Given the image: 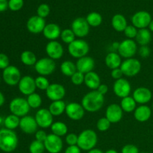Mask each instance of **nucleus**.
I'll return each mask as SVG.
<instances>
[{
    "mask_svg": "<svg viewBox=\"0 0 153 153\" xmlns=\"http://www.w3.org/2000/svg\"><path fill=\"white\" fill-rule=\"evenodd\" d=\"M67 50L70 56L79 59L88 55L90 51V46L88 42L83 39H76L68 45Z\"/></svg>",
    "mask_w": 153,
    "mask_h": 153,
    "instance_id": "20e7f679",
    "label": "nucleus"
},
{
    "mask_svg": "<svg viewBox=\"0 0 153 153\" xmlns=\"http://www.w3.org/2000/svg\"><path fill=\"white\" fill-rule=\"evenodd\" d=\"M65 141L68 146H76L78 143V135L75 133L67 134L65 137Z\"/></svg>",
    "mask_w": 153,
    "mask_h": 153,
    "instance_id": "49530a36",
    "label": "nucleus"
},
{
    "mask_svg": "<svg viewBox=\"0 0 153 153\" xmlns=\"http://www.w3.org/2000/svg\"><path fill=\"white\" fill-rule=\"evenodd\" d=\"M97 91H98L99 93H100L101 94H102L103 96H105L107 94L108 91V85H105V84H101V85L99 86V88H97Z\"/></svg>",
    "mask_w": 153,
    "mask_h": 153,
    "instance_id": "5fc2aeb1",
    "label": "nucleus"
},
{
    "mask_svg": "<svg viewBox=\"0 0 153 153\" xmlns=\"http://www.w3.org/2000/svg\"><path fill=\"white\" fill-rule=\"evenodd\" d=\"M46 95L52 102L63 100L66 95V89L62 85L58 83L50 84L46 91Z\"/></svg>",
    "mask_w": 153,
    "mask_h": 153,
    "instance_id": "f3484780",
    "label": "nucleus"
},
{
    "mask_svg": "<svg viewBox=\"0 0 153 153\" xmlns=\"http://www.w3.org/2000/svg\"><path fill=\"white\" fill-rule=\"evenodd\" d=\"M98 142V137L93 129H85L78 134L77 146L83 151H90L94 149Z\"/></svg>",
    "mask_w": 153,
    "mask_h": 153,
    "instance_id": "7ed1b4c3",
    "label": "nucleus"
},
{
    "mask_svg": "<svg viewBox=\"0 0 153 153\" xmlns=\"http://www.w3.org/2000/svg\"><path fill=\"white\" fill-rule=\"evenodd\" d=\"M76 65L77 71L85 75L90 72L94 71V69L95 67V61L92 57L87 55V56L78 59Z\"/></svg>",
    "mask_w": 153,
    "mask_h": 153,
    "instance_id": "5701e85b",
    "label": "nucleus"
},
{
    "mask_svg": "<svg viewBox=\"0 0 153 153\" xmlns=\"http://www.w3.org/2000/svg\"><path fill=\"white\" fill-rule=\"evenodd\" d=\"M52 134L58 136V137H64L67 134L68 132V127L67 124L61 121L54 122L50 127Z\"/></svg>",
    "mask_w": 153,
    "mask_h": 153,
    "instance_id": "2f4dec72",
    "label": "nucleus"
},
{
    "mask_svg": "<svg viewBox=\"0 0 153 153\" xmlns=\"http://www.w3.org/2000/svg\"><path fill=\"white\" fill-rule=\"evenodd\" d=\"M148 28H149L148 29H149L151 32H153V19H152V21L150 22V23H149Z\"/></svg>",
    "mask_w": 153,
    "mask_h": 153,
    "instance_id": "052dcab7",
    "label": "nucleus"
},
{
    "mask_svg": "<svg viewBox=\"0 0 153 153\" xmlns=\"http://www.w3.org/2000/svg\"><path fill=\"white\" fill-rule=\"evenodd\" d=\"M140 153H148V152H140Z\"/></svg>",
    "mask_w": 153,
    "mask_h": 153,
    "instance_id": "69168bd1",
    "label": "nucleus"
},
{
    "mask_svg": "<svg viewBox=\"0 0 153 153\" xmlns=\"http://www.w3.org/2000/svg\"><path fill=\"white\" fill-rule=\"evenodd\" d=\"M120 105L122 108L123 112H126V113L134 112L136 108L137 107V102H136L135 100L131 96H128V97H125V98L121 99Z\"/></svg>",
    "mask_w": 153,
    "mask_h": 153,
    "instance_id": "7c9ffc66",
    "label": "nucleus"
},
{
    "mask_svg": "<svg viewBox=\"0 0 153 153\" xmlns=\"http://www.w3.org/2000/svg\"><path fill=\"white\" fill-rule=\"evenodd\" d=\"M141 67V63L139 60L131 58L124 60L121 64L120 69L125 76L134 77L140 73Z\"/></svg>",
    "mask_w": 153,
    "mask_h": 153,
    "instance_id": "0eeeda50",
    "label": "nucleus"
},
{
    "mask_svg": "<svg viewBox=\"0 0 153 153\" xmlns=\"http://www.w3.org/2000/svg\"><path fill=\"white\" fill-rule=\"evenodd\" d=\"M34 134H35V140L42 142V143H43L46 140L48 136L47 133L43 130H37Z\"/></svg>",
    "mask_w": 153,
    "mask_h": 153,
    "instance_id": "3c124183",
    "label": "nucleus"
},
{
    "mask_svg": "<svg viewBox=\"0 0 153 153\" xmlns=\"http://www.w3.org/2000/svg\"><path fill=\"white\" fill-rule=\"evenodd\" d=\"M121 56L117 52H111L108 54L105 58V64L111 70L119 68L122 64Z\"/></svg>",
    "mask_w": 153,
    "mask_h": 153,
    "instance_id": "bb28decb",
    "label": "nucleus"
},
{
    "mask_svg": "<svg viewBox=\"0 0 153 153\" xmlns=\"http://www.w3.org/2000/svg\"><path fill=\"white\" fill-rule=\"evenodd\" d=\"M19 122H20V117L10 114L4 118V128L10 130H14L19 126Z\"/></svg>",
    "mask_w": 153,
    "mask_h": 153,
    "instance_id": "f704fd0d",
    "label": "nucleus"
},
{
    "mask_svg": "<svg viewBox=\"0 0 153 153\" xmlns=\"http://www.w3.org/2000/svg\"><path fill=\"white\" fill-rule=\"evenodd\" d=\"M4 102H5V98H4V95H3L2 93L0 91V107L4 105Z\"/></svg>",
    "mask_w": 153,
    "mask_h": 153,
    "instance_id": "4d7b16f0",
    "label": "nucleus"
},
{
    "mask_svg": "<svg viewBox=\"0 0 153 153\" xmlns=\"http://www.w3.org/2000/svg\"><path fill=\"white\" fill-rule=\"evenodd\" d=\"M53 117L52 114L46 108L39 109L35 114V120L38 127L41 128H50L53 123Z\"/></svg>",
    "mask_w": 153,
    "mask_h": 153,
    "instance_id": "4468645a",
    "label": "nucleus"
},
{
    "mask_svg": "<svg viewBox=\"0 0 153 153\" xmlns=\"http://www.w3.org/2000/svg\"><path fill=\"white\" fill-rule=\"evenodd\" d=\"M132 97L137 104L146 105L152 98V91L146 87H139L136 88L132 94Z\"/></svg>",
    "mask_w": 153,
    "mask_h": 153,
    "instance_id": "4be33fe9",
    "label": "nucleus"
},
{
    "mask_svg": "<svg viewBox=\"0 0 153 153\" xmlns=\"http://www.w3.org/2000/svg\"><path fill=\"white\" fill-rule=\"evenodd\" d=\"M18 88L21 94L27 97L34 94L37 89L35 79L31 76H22L18 84Z\"/></svg>",
    "mask_w": 153,
    "mask_h": 153,
    "instance_id": "dca6fc26",
    "label": "nucleus"
},
{
    "mask_svg": "<svg viewBox=\"0 0 153 153\" xmlns=\"http://www.w3.org/2000/svg\"><path fill=\"white\" fill-rule=\"evenodd\" d=\"M10 66V60L8 56L4 53H0V70H3L7 68Z\"/></svg>",
    "mask_w": 153,
    "mask_h": 153,
    "instance_id": "de8ad7c7",
    "label": "nucleus"
},
{
    "mask_svg": "<svg viewBox=\"0 0 153 153\" xmlns=\"http://www.w3.org/2000/svg\"><path fill=\"white\" fill-rule=\"evenodd\" d=\"M46 53L48 58L54 60H58L64 55V49L61 43L57 40L49 41L46 46Z\"/></svg>",
    "mask_w": 153,
    "mask_h": 153,
    "instance_id": "6ab92c4d",
    "label": "nucleus"
},
{
    "mask_svg": "<svg viewBox=\"0 0 153 153\" xmlns=\"http://www.w3.org/2000/svg\"><path fill=\"white\" fill-rule=\"evenodd\" d=\"M61 29L59 25L56 23H48L45 26L43 31V34L45 38L49 40V41L56 40L61 37Z\"/></svg>",
    "mask_w": 153,
    "mask_h": 153,
    "instance_id": "b1692460",
    "label": "nucleus"
},
{
    "mask_svg": "<svg viewBox=\"0 0 153 153\" xmlns=\"http://www.w3.org/2000/svg\"><path fill=\"white\" fill-rule=\"evenodd\" d=\"M119 46H120V43H118V42H114V43H112V47H113V49H114V50H118V48H119Z\"/></svg>",
    "mask_w": 153,
    "mask_h": 153,
    "instance_id": "bf43d9fd",
    "label": "nucleus"
},
{
    "mask_svg": "<svg viewBox=\"0 0 153 153\" xmlns=\"http://www.w3.org/2000/svg\"><path fill=\"white\" fill-rule=\"evenodd\" d=\"M85 19L90 26L91 27H98L102 22V16L98 12H91L87 15Z\"/></svg>",
    "mask_w": 153,
    "mask_h": 153,
    "instance_id": "c9c22d12",
    "label": "nucleus"
},
{
    "mask_svg": "<svg viewBox=\"0 0 153 153\" xmlns=\"http://www.w3.org/2000/svg\"><path fill=\"white\" fill-rule=\"evenodd\" d=\"M111 25L114 29L117 32H123L128 25V23L123 15L121 13H117L112 17Z\"/></svg>",
    "mask_w": 153,
    "mask_h": 153,
    "instance_id": "cd10ccee",
    "label": "nucleus"
},
{
    "mask_svg": "<svg viewBox=\"0 0 153 153\" xmlns=\"http://www.w3.org/2000/svg\"><path fill=\"white\" fill-rule=\"evenodd\" d=\"M17 134L13 130L0 129V149L4 152H12L17 148Z\"/></svg>",
    "mask_w": 153,
    "mask_h": 153,
    "instance_id": "f03ea898",
    "label": "nucleus"
},
{
    "mask_svg": "<svg viewBox=\"0 0 153 153\" xmlns=\"http://www.w3.org/2000/svg\"><path fill=\"white\" fill-rule=\"evenodd\" d=\"M76 35L71 28H65L61 33V40L66 44H70L76 40Z\"/></svg>",
    "mask_w": 153,
    "mask_h": 153,
    "instance_id": "4c0bfd02",
    "label": "nucleus"
},
{
    "mask_svg": "<svg viewBox=\"0 0 153 153\" xmlns=\"http://www.w3.org/2000/svg\"><path fill=\"white\" fill-rule=\"evenodd\" d=\"M7 8H8V1L0 0V13L5 11Z\"/></svg>",
    "mask_w": 153,
    "mask_h": 153,
    "instance_id": "6e6d98bb",
    "label": "nucleus"
},
{
    "mask_svg": "<svg viewBox=\"0 0 153 153\" xmlns=\"http://www.w3.org/2000/svg\"><path fill=\"white\" fill-rule=\"evenodd\" d=\"M60 70H61V73L64 76H68V77H71L76 71H77V68H76V65L75 63H73L71 61H64L61 63V67H60Z\"/></svg>",
    "mask_w": 153,
    "mask_h": 153,
    "instance_id": "473e14b6",
    "label": "nucleus"
},
{
    "mask_svg": "<svg viewBox=\"0 0 153 153\" xmlns=\"http://www.w3.org/2000/svg\"><path fill=\"white\" fill-rule=\"evenodd\" d=\"M137 44L135 40L126 38L120 43L117 52L121 58L128 59L133 58L137 53Z\"/></svg>",
    "mask_w": 153,
    "mask_h": 153,
    "instance_id": "6e6552de",
    "label": "nucleus"
},
{
    "mask_svg": "<svg viewBox=\"0 0 153 153\" xmlns=\"http://www.w3.org/2000/svg\"><path fill=\"white\" fill-rule=\"evenodd\" d=\"M65 114L71 120L79 121L83 119L85 110L80 103L70 102L66 106Z\"/></svg>",
    "mask_w": 153,
    "mask_h": 153,
    "instance_id": "ddd939ff",
    "label": "nucleus"
},
{
    "mask_svg": "<svg viewBox=\"0 0 153 153\" xmlns=\"http://www.w3.org/2000/svg\"><path fill=\"white\" fill-rule=\"evenodd\" d=\"M152 21V16L146 10H139L131 16V23L137 29L147 28Z\"/></svg>",
    "mask_w": 153,
    "mask_h": 153,
    "instance_id": "f8f14e48",
    "label": "nucleus"
},
{
    "mask_svg": "<svg viewBox=\"0 0 153 153\" xmlns=\"http://www.w3.org/2000/svg\"><path fill=\"white\" fill-rule=\"evenodd\" d=\"M139 55L143 58H146L150 55L151 50L148 46H142L137 50Z\"/></svg>",
    "mask_w": 153,
    "mask_h": 153,
    "instance_id": "8fccbe9b",
    "label": "nucleus"
},
{
    "mask_svg": "<svg viewBox=\"0 0 153 153\" xmlns=\"http://www.w3.org/2000/svg\"><path fill=\"white\" fill-rule=\"evenodd\" d=\"M123 76L124 75L123 73L122 70H121L120 67L111 70V76L112 79H114L115 81L122 79Z\"/></svg>",
    "mask_w": 153,
    "mask_h": 153,
    "instance_id": "603ef678",
    "label": "nucleus"
},
{
    "mask_svg": "<svg viewBox=\"0 0 153 153\" xmlns=\"http://www.w3.org/2000/svg\"><path fill=\"white\" fill-rule=\"evenodd\" d=\"M137 31H138V29L136 27H134V25H128L126 29L124 30L123 33L126 37H127V39L134 40V39H135L136 36H137Z\"/></svg>",
    "mask_w": 153,
    "mask_h": 153,
    "instance_id": "37998d69",
    "label": "nucleus"
},
{
    "mask_svg": "<svg viewBox=\"0 0 153 153\" xmlns=\"http://www.w3.org/2000/svg\"><path fill=\"white\" fill-rule=\"evenodd\" d=\"M21 78L20 70L13 65H10L2 72V79L6 85L9 86L18 85Z\"/></svg>",
    "mask_w": 153,
    "mask_h": 153,
    "instance_id": "1a4fd4ad",
    "label": "nucleus"
},
{
    "mask_svg": "<svg viewBox=\"0 0 153 153\" xmlns=\"http://www.w3.org/2000/svg\"><path fill=\"white\" fill-rule=\"evenodd\" d=\"M34 69L39 76H48L55 72L56 69V64L54 60L48 57H45L37 60V63L34 65Z\"/></svg>",
    "mask_w": 153,
    "mask_h": 153,
    "instance_id": "423d86ee",
    "label": "nucleus"
},
{
    "mask_svg": "<svg viewBox=\"0 0 153 153\" xmlns=\"http://www.w3.org/2000/svg\"><path fill=\"white\" fill-rule=\"evenodd\" d=\"M49 13H50V7L49 6V4L43 3V4H40L37 7V15L40 17L45 19L49 16Z\"/></svg>",
    "mask_w": 153,
    "mask_h": 153,
    "instance_id": "79ce46f5",
    "label": "nucleus"
},
{
    "mask_svg": "<svg viewBox=\"0 0 153 153\" xmlns=\"http://www.w3.org/2000/svg\"><path fill=\"white\" fill-rule=\"evenodd\" d=\"M113 91L115 95L119 98H125L130 96L131 91V84L127 79L122 78L116 80L113 85Z\"/></svg>",
    "mask_w": 153,
    "mask_h": 153,
    "instance_id": "2eb2a0df",
    "label": "nucleus"
},
{
    "mask_svg": "<svg viewBox=\"0 0 153 153\" xmlns=\"http://www.w3.org/2000/svg\"><path fill=\"white\" fill-rule=\"evenodd\" d=\"M121 153H140L139 149L135 145L126 144L123 146L121 149Z\"/></svg>",
    "mask_w": 153,
    "mask_h": 153,
    "instance_id": "09e8293b",
    "label": "nucleus"
},
{
    "mask_svg": "<svg viewBox=\"0 0 153 153\" xmlns=\"http://www.w3.org/2000/svg\"><path fill=\"white\" fill-rule=\"evenodd\" d=\"M84 84L91 91H96L101 85V79L96 72H90L85 75Z\"/></svg>",
    "mask_w": 153,
    "mask_h": 153,
    "instance_id": "a878e982",
    "label": "nucleus"
},
{
    "mask_svg": "<svg viewBox=\"0 0 153 153\" xmlns=\"http://www.w3.org/2000/svg\"><path fill=\"white\" fill-rule=\"evenodd\" d=\"M151 40H152V34L148 28L138 30L137 36L135 37V41L137 44H139L140 46H148Z\"/></svg>",
    "mask_w": 153,
    "mask_h": 153,
    "instance_id": "c85d7f7f",
    "label": "nucleus"
},
{
    "mask_svg": "<svg viewBox=\"0 0 153 153\" xmlns=\"http://www.w3.org/2000/svg\"><path fill=\"white\" fill-rule=\"evenodd\" d=\"M30 108L26 99L22 97H16L10 101L9 104V110L12 114H14L19 117H22L29 112Z\"/></svg>",
    "mask_w": 153,
    "mask_h": 153,
    "instance_id": "39448f33",
    "label": "nucleus"
},
{
    "mask_svg": "<svg viewBox=\"0 0 153 153\" xmlns=\"http://www.w3.org/2000/svg\"><path fill=\"white\" fill-rule=\"evenodd\" d=\"M88 153H105L103 152V151H102L101 149H97V148H94V149H91V150L88 151Z\"/></svg>",
    "mask_w": 153,
    "mask_h": 153,
    "instance_id": "13d9d810",
    "label": "nucleus"
},
{
    "mask_svg": "<svg viewBox=\"0 0 153 153\" xmlns=\"http://www.w3.org/2000/svg\"><path fill=\"white\" fill-rule=\"evenodd\" d=\"M111 123L105 117H101L98 120L97 123V128L101 132H105L110 128Z\"/></svg>",
    "mask_w": 153,
    "mask_h": 153,
    "instance_id": "a19ab883",
    "label": "nucleus"
},
{
    "mask_svg": "<svg viewBox=\"0 0 153 153\" xmlns=\"http://www.w3.org/2000/svg\"><path fill=\"white\" fill-rule=\"evenodd\" d=\"M24 5V0H8V8L12 11L21 10Z\"/></svg>",
    "mask_w": 153,
    "mask_h": 153,
    "instance_id": "a18cd8bd",
    "label": "nucleus"
},
{
    "mask_svg": "<svg viewBox=\"0 0 153 153\" xmlns=\"http://www.w3.org/2000/svg\"><path fill=\"white\" fill-rule=\"evenodd\" d=\"M19 127L21 131L25 134H35L36 131H37L38 126L34 117L26 115L20 118Z\"/></svg>",
    "mask_w": 153,
    "mask_h": 153,
    "instance_id": "aec40b11",
    "label": "nucleus"
},
{
    "mask_svg": "<svg viewBox=\"0 0 153 153\" xmlns=\"http://www.w3.org/2000/svg\"><path fill=\"white\" fill-rule=\"evenodd\" d=\"M26 100L29 107L33 109L40 108L42 103H43L41 97L38 94H37V93H34V94L28 96Z\"/></svg>",
    "mask_w": 153,
    "mask_h": 153,
    "instance_id": "e433bc0d",
    "label": "nucleus"
},
{
    "mask_svg": "<svg viewBox=\"0 0 153 153\" xmlns=\"http://www.w3.org/2000/svg\"><path fill=\"white\" fill-rule=\"evenodd\" d=\"M134 117L137 122L145 123L150 119L152 116V109L146 105H140L134 110Z\"/></svg>",
    "mask_w": 153,
    "mask_h": 153,
    "instance_id": "393cba45",
    "label": "nucleus"
},
{
    "mask_svg": "<svg viewBox=\"0 0 153 153\" xmlns=\"http://www.w3.org/2000/svg\"><path fill=\"white\" fill-rule=\"evenodd\" d=\"M90 25L84 17H77L71 24V29L74 32L76 37L82 39L88 35L90 32Z\"/></svg>",
    "mask_w": 153,
    "mask_h": 153,
    "instance_id": "9d476101",
    "label": "nucleus"
},
{
    "mask_svg": "<svg viewBox=\"0 0 153 153\" xmlns=\"http://www.w3.org/2000/svg\"><path fill=\"white\" fill-rule=\"evenodd\" d=\"M70 79H71V82L73 85H76V86H79L85 82V74L79 71H76L70 77Z\"/></svg>",
    "mask_w": 153,
    "mask_h": 153,
    "instance_id": "c03bdc74",
    "label": "nucleus"
},
{
    "mask_svg": "<svg viewBox=\"0 0 153 153\" xmlns=\"http://www.w3.org/2000/svg\"><path fill=\"white\" fill-rule=\"evenodd\" d=\"M20 61L25 66H34L37 63V58L34 52L29 50H25L21 53Z\"/></svg>",
    "mask_w": 153,
    "mask_h": 153,
    "instance_id": "72a5a7b5",
    "label": "nucleus"
},
{
    "mask_svg": "<svg viewBox=\"0 0 153 153\" xmlns=\"http://www.w3.org/2000/svg\"><path fill=\"white\" fill-rule=\"evenodd\" d=\"M152 111H153V102H152Z\"/></svg>",
    "mask_w": 153,
    "mask_h": 153,
    "instance_id": "0e129e2a",
    "label": "nucleus"
},
{
    "mask_svg": "<svg viewBox=\"0 0 153 153\" xmlns=\"http://www.w3.org/2000/svg\"><path fill=\"white\" fill-rule=\"evenodd\" d=\"M4 118H3L2 117L0 116V125H1V124H4Z\"/></svg>",
    "mask_w": 153,
    "mask_h": 153,
    "instance_id": "e2e57ef3",
    "label": "nucleus"
},
{
    "mask_svg": "<svg viewBox=\"0 0 153 153\" xmlns=\"http://www.w3.org/2000/svg\"><path fill=\"white\" fill-rule=\"evenodd\" d=\"M64 153H82V149L76 145V146H68L65 149Z\"/></svg>",
    "mask_w": 153,
    "mask_h": 153,
    "instance_id": "864d4df0",
    "label": "nucleus"
},
{
    "mask_svg": "<svg viewBox=\"0 0 153 153\" xmlns=\"http://www.w3.org/2000/svg\"><path fill=\"white\" fill-rule=\"evenodd\" d=\"M67 104L63 100L54 101L51 102L49 106V111L53 117H58L65 112Z\"/></svg>",
    "mask_w": 153,
    "mask_h": 153,
    "instance_id": "c756f323",
    "label": "nucleus"
},
{
    "mask_svg": "<svg viewBox=\"0 0 153 153\" xmlns=\"http://www.w3.org/2000/svg\"><path fill=\"white\" fill-rule=\"evenodd\" d=\"M123 117V111L120 105L116 103L109 105L105 111V117L111 123H117L120 122Z\"/></svg>",
    "mask_w": 153,
    "mask_h": 153,
    "instance_id": "412c9836",
    "label": "nucleus"
},
{
    "mask_svg": "<svg viewBox=\"0 0 153 153\" xmlns=\"http://www.w3.org/2000/svg\"><path fill=\"white\" fill-rule=\"evenodd\" d=\"M28 150L30 153H43L46 149H45L44 143L34 140L30 143Z\"/></svg>",
    "mask_w": 153,
    "mask_h": 153,
    "instance_id": "58836bf2",
    "label": "nucleus"
},
{
    "mask_svg": "<svg viewBox=\"0 0 153 153\" xmlns=\"http://www.w3.org/2000/svg\"><path fill=\"white\" fill-rule=\"evenodd\" d=\"M105 153H119V152H118L117 150H115V149H108V150L106 151V152Z\"/></svg>",
    "mask_w": 153,
    "mask_h": 153,
    "instance_id": "680f3d73",
    "label": "nucleus"
},
{
    "mask_svg": "<svg viewBox=\"0 0 153 153\" xmlns=\"http://www.w3.org/2000/svg\"><path fill=\"white\" fill-rule=\"evenodd\" d=\"M35 84L37 89L40 90V91H45L47 90L49 86L50 85L49 81L46 76H39L35 79Z\"/></svg>",
    "mask_w": 153,
    "mask_h": 153,
    "instance_id": "ea45409f",
    "label": "nucleus"
},
{
    "mask_svg": "<svg viewBox=\"0 0 153 153\" xmlns=\"http://www.w3.org/2000/svg\"><path fill=\"white\" fill-rule=\"evenodd\" d=\"M104 103L105 96L99 93L97 90L87 93L81 102V104L85 108V111L90 113L99 111L103 107Z\"/></svg>",
    "mask_w": 153,
    "mask_h": 153,
    "instance_id": "f257e3e1",
    "label": "nucleus"
},
{
    "mask_svg": "<svg viewBox=\"0 0 153 153\" xmlns=\"http://www.w3.org/2000/svg\"><path fill=\"white\" fill-rule=\"evenodd\" d=\"M46 20L43 18L40 17L37 15L31 16L26 22V28L30 33L34 34L43 33L46 26Z\"/></svg>",
    "mask_w": 153,
    "mask_h": 153,
    "instance_id": "a211bd4d",
    "label": "nucleus"
},
{
    "mask_svg": "<svg viewBox=\"0 0 153 153\" xmlns=\"http://www.w3.org/2000/svg\"><path fill=\"white\" fill-rule=\"evenodd\" d=\"M0 82H1V76H0Z\"/></svg>",
    "mask_w": 153,
    "mask_h": 153,
    "instance_id": "338daca9",
    "label": "nucleus"
},
{
    "mask_svg": "<svg viewBox=\"0 0 153 153\" xmlns=\"http://www.w3.org/2000/svg\"><path fill=\"white\" fill-rule=\"evenodd\" d=\"M43 143L45 149L49 153H60L64 147V143L61 137L52 133L48 134Z\"/></svg>",
    "mask_w": 153,
    "mask_h": 153,
    "instance_id": "9b49d317",
    "label": "nucleus"
}]
</instances>
